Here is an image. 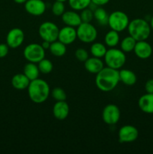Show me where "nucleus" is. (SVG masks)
Masks as SVG:
<instances>
[{"mask_svg":"<svg viewBox=\"0 0 153 154\" xmlns=\"http://www.w3.org/2000/svg\"><path fill=\"white\" fill-rule=\"evenodd\" d=\"M119 81L118 71L108 66L104 67L98 73L96 74L95 84L98 89L100 91H112L117 87Z\"/></svg>","mask_w":153,"mask_h":154,"instance_id":"obj_1","label":"nucleus"},{"mask_svg":"<svg viewBox=\"0 0 153 154\" xmlns=\"http://www.w3.org/2000/svg\"><path fill=\"white\" fill-rule=\"evenodd\" d=\"M28 95L31 101L36 104L46 102L50 94L49 84L44 80L37 78L30 81L28 87Z\"/></svg>","mask_w":153,"mask_h":154,"instance_id":"obj_2","label":"nucleus"},{"mask_svg":"<svg viewBox=\"0 0 153 154\" xmlns=\"http://www.w3.org/2000/svg\"><path fill=\"white\" fill-rule=\"evenodd\" d=\"M127 29L129 35L134 38L136 42L146 40L151 33L149 23L141 18H136L130 21Z\"/></svg>","mask_w":153,"mask_h":154,"instance_id":"obj_3","label":"nucleus"},{"mask_svg":"<svg viewBox=\"0 0 153 154\" xmlns=\"http://www.w3.org/2000/svg\"><path fill=\"white\" fill-rule=\"evenodd\" d=\"M104 58L106 66L116 70L121 69L126 62L125 53L115 48L107 50Z\"/></svg>","mask_w":153,"mask_h":154,"instance_id":"obj_4","label":"nucleus"},{"mask_svg":"<svg viewBox=\"0 0 153 154\" xmlns=\"http://www.w3.org/2000/svg\"><path fill=\"white\" fill-rule=\"evenodd\" d=\"M128 16L121 11H115L109 15L108 23L110 28L120 32L128 28L129 24Z\"/></svg>","mask_w":153,"mask_h":154,"instance_id":"obj_5","label":"nucleus"},{"mask_svg":"<svg viewBox=\"0 0 153 154\" xmlns=\"http://www.w3.org/2000/svg\"><path fill=\"white\" fill-rule=\"evenodd\" d=\"M77 38L83 43H92L98 36L97 29L90 23L82 22L76 28Z\"/></svg>","mask_w":153,"mask_h":154,"instance_id":"obj_6","label":"nucleus"},{"mask_svg":"<svg viewBox=\"0 0 153 154\" xmlns=\"http://www.w3.org/2000/svg\"><path fill=\"white\" fill-rule=\"evenodd\" d=\"M59 29L54 23L46 21L41 23L38 29L39 36L43 41H46L50 43L58 40Z\"/></svg>","mask_w":153,"mask_h":154,"instance_id":"obj_7","label":"nucleus"},{"mask_svg":"<svg viewBox=\"0 0 153 154\" xmlns=\"http://www.w3.org/2000/svg\"><path fill=\"white\" fill-rule=\"evenodd\" d=\"M23 56L28 62L38 63L45 58V50L40 44L32 43L24 48Z\"/></svg>","mask_w":153,"mask_h":154,"instance_id":"obj_8","label":"nucleus"},{"mask_svg":"<svg viewBox=\"0 0 153 154\" xmlns=\"http://www.w3.org/2000/svg\"><path fill=\"white\" fill-rule=\"evenodd\" d=\"M120 110L117 105L109 104L104 107L102 112V118L104 122L107 125H115L120 119Z\"/></svg>","mask_w":153,"mask_h":154,"instance_id":"obj_9","label":"nucleus"},{"mask_svg":"<svg viewBox=\"0 0 153 154\" xmlns=\"http://www.w3.org/2000/svg\"><path fill=\"white\" fill-rule=\"evenodd\" d=\"M118 135L121 143H131L137 139L139 132L135 126L125 125L120 128Z\"/></svg>","mask_w":153,"mask_h":154,"instance_id":"obj_10","label":"nucleus"},{"mask_svg":"<svg viewBox=\"0 0 153 154\" xmlns=\"http://www.w3.org/2000/svg\"><path fill=\"white\" fill-rule=\"evenodd\" d=\"M24 32L21 29L13 28L8 32L6 44L8 45L9 48L15 49L22 45L24 42Z\"/></svg>","mask_w":153,"mask_h":154,"instance_id":"obj_11","label":"nucleus"},{"mask_svg":"<svg viewBox=\"0 0 153 154\" xmlns=\"http://www.w3.org/2000/svg\"><path fill=\"white\" fill-rule=\"evenodd\" d=\"M27 13L33 16H40L46 11V4L43 0H28L24 4Z\"/></svg>","mask_w":153,"mask_h":154,"instance_id":"obj_12","label":"nucleus"},{"mask_svg":"<svg viewBox=\"0 0 153 154\" xmlns=\"http://www.w3.org/2000/svg\"><path fill=\"white\" fill-rule=\"evenodd\" d=\"M76 38H77L76 29L74 27L65 26L62 27L61 29H59L58 40L62 42L65 45L74 43Z\"/></svg>","mask_w":153,"mask_h":154,"instance_id":"obj_13","label":"nucleus"},{"mask_svg":"<svg viewBox=\"0 0 153 154\" xmlns=\"http://www.w3.org/2000/svg\"><path fill=\"white\" fill-rule=\"evenodd\" d=\"M135 55L141 60H146L151 57L152 54V48L151 45L145 41L136 42L134 49Z\"/></svg>","mask_w":153,"mask_h":154,"instance_id":"obj_14","label":"nucleus"},{"mask_svg":"<svg viewBox=\"0 0 153 154\" xmlns=\"http://www.w3.org/2000/svg\"><path fill=\"white\" fill-rule=\"evenodd\" d=\"M70 111L69 105L65 101H58L55 103L52 108L54 117L58 120H64L68 117Z\"/></svg>","mask_w":153,"mask_h":154,"instance_id":"obj_15","label":"nucleus"},{"mask_svg":"<svg viewBox=\"0 0 153 154\" xmlns=\"http://www.w3.org/2000/svg\"><path fill=\"white\" fill-rule=\"evenodd\" d=\"M62 20L66 26L72 27H77L82 23L80 15L74 11H64L62 15Z\"/></svg>","mask_w":153,"mask_h":154,"instance_id":"obj_16","label":"nucleus"},{"mask_svg":"<svg viewBox=\"0 0 153 154\" xmlns=\"http://www.w3.org/2000/svg\"><path fill=\"white\" fill-rule=\"evenodd\" d=\"M84 67L86 70L91 74H98L104 66L100 58L98 57H88L84 62Z\"/></svg>","mask_w":153,"mask_h":154,"instance_id":"obj_17","label":"nucleus"},{"mask_svg":"<svg viewBox=\"0 0 153 154\" xmlns=\"http://www.w3.org/2000/svg\"><path fill=\"white\" fill-rule=\"evenodd\" d=\"M139 108L146 114H153V93H146L141 96L138 101Z\"/></svg>","mask_w":153,"mask_h":154,"instance_id":"obj_18","label":"nucleus"},{"mask_svg":"<svg viewBox=\"0 0 153 154\" xmlns=\"http://www.w3.org/2000/svg\"><path fill=\"white\" fill-rule=\"evenodd\" d=\"M30 81L23 73L16 74L11 79V84L13 87L18 90H23L28 88Z\"/></svg>","mask_w":153,"mask_h":154,"instance_id":"obj_19","label":"nucleus"},{"mask_svg":"<svg viewBox=\"0 0 153 154\" xmlns=\"http://www.w3.org/2000/svg\"><path fill=\"white\" fill-rule=\"evenodd\" d=\"M119 80L121 82L127 86L134 85L136 82V76L135 73L129 69H122L118 72Z\"/></svg>","mask_w":153,"mask_h":154,"instance_id":"obj_20","label":"nucleus"},{"mask_svg":"<svg viewBox=\"0 0 153 154\" xmlns=\"http://www.w3.org/2000/svg\"><path fill=\"white\" fill-rule=\"evenodd\" d=\"M23 74L29 79V81H33L38 78L40 71L36 63L28 62L25 65L23 68Z\"/></svg>","mask_w":153,"mask_h":154,"instance_id":"obj_21","label":"nucleus"},{"mask_svg":"<svg viewBox=\"0 0 153 154\" xmlns=\"http://www.w3.org/2000/svg\"><path fill=\"white\" fill-rule=\"evenodd\" d=\"M49 51L52 55L57 57H61L65 54L67 48H66V45L64 44L59 42L58 40H56L50 44Z\"/></svg>","mask_w":153,"mask_h":154,"instance_id":"obj_22","label":"nucleus"},{"mask_svg":"<svg viewBox=\"0 0 153 154\" xmlns=\"http://www.w3.org/2000/svg\"><path fill=\"white\" fill-rule=\"evenodd\" d=\"M120 37L118 32L111 29L108 32L104 37L105 45L109 48H115L119 43Z\"/></svg>","mask_w":153,"mask_h":154,"instance_id":"obj_23","label":"nucleus"},{"mask_svg":"<svg viewBox=\"0 0 153 154\" xmlns=\"http://www.w3.org/2000/svg\"><path fill=\"white\" fill-rule=\"evenodd\" d=\"M106 51L107 50H106V46L100 42H94L90 48V52L92 55L98 58H102L104 57Z\"/></svg>","mask_w":153,"mask_h":154,"instance_id":"obj_24","label":"nucleus"},{"mask_svg":"<svg viewBox=\"0 0 153 154\" xmlns=\"http://www.w3.org/2000/svg\"><path fill=\"white\" fill-rule=\"evenodd\" d=\"M94 13V18L97 20L100 25L104 26L108 23V17L109 14L107 12L101 7H98L95 10L93 11Z\"/></svg>","mask_w":153,"mask_h":154,"instance_id":"obj_25","label":"nucleus"},{"mask_svg":"<svg viewBox=\"0 0 153 154\" xmlns=\"http://www.w3.org/2000/svg\"><path fill=\"white\" fill-rule=\"evenodd\" d=\"M136 43V41L134 38H132L131 36L129 35L124 38L122 40L121 43H120V48H121V50L123 52L130 53L131 51H134Z\"/></svg>","mask_w":153,"mask_h":154,"instance_id":"obj_26","label":"nucleus"},{"mask_svg":"<svg viewBox=\"0 0 153 154\" xmlns=\"http://www.w3.org/2000/svg\"><path fill=\"white\" fill-rule=\"evenodd\" d=\"M69 6L74 11H82L91 5V0H68Z\"/></svg>","mask_w":153,"mask_h":154,"instance_id":"obj_27","label":"nucleus"},{"mask_svg":"<svg viewBox=\"0 0 153 154\" xmlns=\"http://www.w3.org/2000/svg\"><path fill=\"white\" fill-rule=\"evenodd\" d=\"M38 67L40 72L46 75L52 72V69H53V65L50 60L44 58L38 63Z\"/></svg>","mask_w":153,"mask_h":154,"instance_id":"obj_28","label":"nucleus"},{"mask_svg":"<svg viewBox=\"0 0 153 154\" xmlns=\"http://www.w3.org/2000/svg\"><path fill=\"white\" fill-rule=\"evenodd\" d=\"M52 13L56 17H60L65 11V6L64 2L59 1H55L52 5Z\"/></svg>","mask_w":153,"mask_h":154,"instance_id":"obj_29","label":"nucleus"},{"mask_svg":"<svg viewBox=\"0 0 153 154\" xmlns=\"http://www.w3.org/2000/svg\"><path fill=\"white\" fill-rule=\"evenodd\" d=\"M51 96L56 102L58 101H65L67 95L64 90L61 87H55L51 92Z\"/></svg>","mask_w":153,"mask_h":154,"instance_id":"obj_30","label":"nucleus"},{"mask_svg":"<svg viewBox=\"0 0 153 154\" xmlns=\"http://www.w3.org/2000/svg\"><path fill=\"white\" fill-rule=\"evenodd\" d=\"M80 18L82 22L83 23H90L94 18V13L90 8H85L82 10L80 14Z\"/></svg>","mask_w":153,"mask_h":154,"instance_id":"obj_31","label":"nucleus"},{"mask_svg":"<svg viewBox=\"0 0 153 154\" xmlns=\"http://www.w3.org/2000/svg\"><path fill=\"white\" fill-rule=\"evenodd\" d=\"M75 57L79 61L85 62L88 58V53L84 48H78L75 51Z\"/></svg>","mask_w":153,"mask_h":154,"instance_id":"obj_32","label":"nucleus"},{"mask_svg":"<svg viewBox=\"0 0 153 154\" xmlns=\"http://www.w3.org/2000/svg\"><path fill=\"white\" fill-rule=\"evenodd\" d=\"M9 47L7 44H0V58H4L8 55Z\"/></svg>","mask_w":153,"mask_h":154,"instance_id":"obj_33","label":"nucleus"},{"mask_svg":"<svg viewBox=\"0 0 153 154\" xmlns=\"http://www.w3.org/2000/svg\"><path fill=\"white\" fill-rule=\"evenodd\" d=\"M145 90L147 93H153V79L148 80L145 84Z\"/></svg>","mask_w":153,"mask_h":154,"instance_id":"obj_34","label":"nucleus"},{"mask_svg":"<svg viewBox=\"0 0 153 154\" xmlns=\"http://www.w3.org/2000/svg\"><path fill=\"white\" fill-rule=\"evenodd\" d=\"M110 2V0H91V3L94 5L98 6V7H101V6L105 5Z\"/></svg>","mask_w":153,"mask_h":154,"instance_id":"obj_35","label":"nucleus"},{"mask_svg":"<svg viewBox=\"0 0 153 154\" xmlns=\"http://www.w3.org/2000/svg\"><path fill=\"white\" fill-rule=\"evenodd\" d=\"M50 42H46V41H43V42H42L41 44V46L43 47V48L44 50H49L50 48Z\"/></svg>","mask_w":153,"mask_h":154,"instance_id":"obj_36","label":"nucleus"},{"mask_svg":"<svg viewBox=\"0 0 153 154\" xmlns=\"http://www.w3.org/2000/svg\"><path fill=\"white\" fill-rule=\"evenodd\" d=\"M17 4H25L28 0H14Z\"/></svg>","mask_w":153,"mask_h":154,"instance_id":"obj_37","label":"nucleus"},{"mask_svg":"<svg viewBox=\"0 0 153 154\" xmlns=\"http://www.w3.org/2000/svg\"><path fill=\"white\" fill-rule=\"evenodd\" d=\"M150 27H151V29L153 30V17L151 18V20H150Z\"/></svg>","mask_w":153,"mask_h":154,"instance_id":"obj_38","label":"nucleus"},{"mask_svg":"<svg viewBox=\"0 0 153 154\" xmlns=\"http://www.w3.org/2000/svg\"><path fill=\"white\" fill-rule=\"evenodd\" d=\"M56 1H59V2H64L68 1V0H56Z\"/></svg>","mask_w":153,"mask_h":154,"instance_id":"obj_39","label":"nucleus"}]
</instances>
